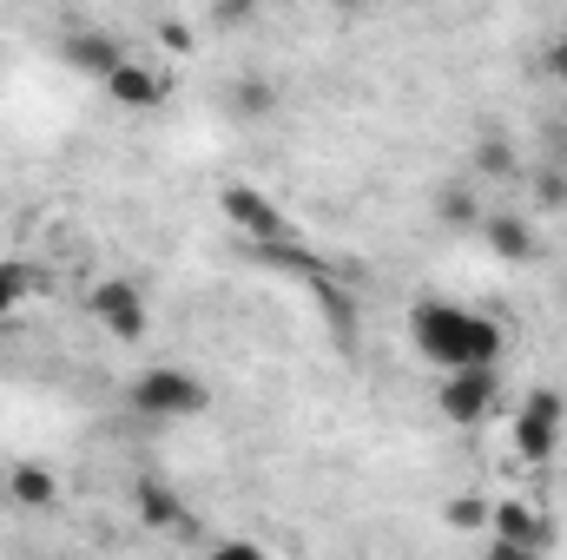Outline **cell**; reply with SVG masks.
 <instances>
[{
  "label": "cell",
  "mask_w": 567,
  "mask_h": 560,
  "mask_svg": "<svg viewBox=\"0 0 567 560\" xmlns=\"http://www.w3.org/2000/svg\"><path fill=\"white\" fill-rule=\"evenodd\" d=\"M205 560H265V548H251V541H218Z\"/></svg>",
  "instance_id": "cell-19"
},
{
  "label": "cell",
  "mask_w": 567,
  "mask_h": 560,
  "mask_svg": "<svg viewBox=\"0 0 567 560\" xmlns=\"http://www.w3.org/2000/svg\"><path fill=\"white\" fill-rule=\"evenodd\" d=\"M488 560H542V554H522V548H502V541H488Z\"/></svg>",
  "instance_id": "cell-22"
},
{
  "label": "cell",
  "mask_w": 567,
  "mask_h": 560,
  "mask_svg": "<svg viewBox=\"0 0 567 560\" xmlns=\"http://www.w3.org/2000/svg\"><path fill=\"white\" fill-rule=\"evenodd\" d=\"M218 211H225V218H231L251 245H284V238H290L284 211L265 198V191H258V185H225V191H218Z\"/></svg>",
  "instance_id": "cell-7"
},
{
  "label": "cell",
  "mask_w": 567,
  "mask_h": 560,
  "mask_svg": "<svg viewBox=\"0 0 567 560\" xmlns=\"http://www.w3.org/2000/svg\"><path fill=\"white\" fill-rule=\"evenodd\" d=\"M410 343L442 376H455V370H502V350H508L495 317H482L468 303H449V297L410 303Z\"/></svg>",
  "instance_id": "cell-1"
},
{
  "label": "cell",
  "mask_w": 567,
  "mask_h": 560,
  "mask_svg": "<svg viewBox=\"0 0 567 560\" xmlns=\"http://www.w3.org/2000/svg\"><path fill=\"white\" fill-rule=\"evenodd\" d=\"M495 403H502V370H455L435 383V409L455 428H482L495 416Z\"/></svg>",
  "instance_id": "cell-5"
},
{
  "label": "cell",
  "mask_w": 567,
  "mask_h": 560,
  "mask_svg": "<svg viewBox=\"0 0 567 560\" xmlns=\"http://www.w3.org/2000/svg\"><path fill=\"white\" fill-rule=\"evenodd\" d=\"M488 541L522 548V554H548L555 548V521L535 501H488Z\"/></svg>",
  "instance_id": "cell-6"
},
{
  "label": "cell",
  "mask_w": 567,
  "mask_h": 560,
  "mask_svg": "<svg viewBox=\"0 0 567 560\" xmlns=\"http://www.w3.org/2000/svg\"><path fill=\"white\" fill-rule=\"evenodd\" d=\"M7 495H13L20 508H53V501H60V481H53L47 462H13V468H7Z\"/></svg>",
  "instance_id": "cell-12"
},
{
  "label": "cell",
  "mask_w": 567,
  "mask_h": 560,
  "mask_svg": "<svg viewBox=\"0 0 567 560\" xmlns=\"http://www.w3.org/2000/svg\"><path fill=\"white\" fill-rule=\"evenodd\" d=\"M475 172L515 178V145H508V139H482V145H475Z\"/></svg>",
  "instance_id": "cell-17"
},
{
  "label": "cell",
  "mask_w": 567,
  "mask_h": 560,
  "mask_svg": "<svg viewBox=\"0 0 567 560\" xmlns=\"http://www.w3.org/2000/svg\"><path fill=\"white\" fill-rule=\"evenodd\" d=\"M535 198H542V211H561V205H567V172L548 165V172L535 178Z\"/></svg>",
  "instance_id": "cell-18"
},
{
  "label": "cell",
  "mask_w": 567,
  "mask_h": 560,
  "mask_svg": "<svg viewBox=\"0 0 567 560\" xmlns=\"http://www.w3.org/2000/svg\"><path fill=\"white\" fill-rule=\"evenodd\" d=\"M482 245L495 251V265H535L542 258V238H535V225L522 218V211H482Z\"/></svg>",
  "instance_id": "cell-8"
},
{
  "label": "cell",
  "mask_w": 567,
  "mask_h": 560,
  "mask_svg": "<svg viewBox=\"0 0 567 560\" xmlns=\"http://www.w3.org/2000/svg\"><path fill=\"white\" fill-rule=\"evenodd\" d=\"M212 20H218V27H245V20H251V7H218Z\"/></svg>",
  "instance_id": "cell-21"
},
{
  "label": "cell",
  "mask_w": 567,
  "mask_h": 560,
  "mask_svg": "<svg viewBox=\"0 0 567 560\" xmlns=\"http://www.w3.org/2000/svg\"><path fill=\"white\" fill-rule=\"evenodd\" d=\"M86 317L113 336V343H140L145 323H152V310H145V290L133 278H100L86 290Z\"/></svg>",
  "instance_id": "cell-4"
},
{
  "label": "cell",
  "mask_w": 567,
  "mask_h": 560,
  "mask_svg": "<svg viewBox=\"0 0 567 560\" xmlns=\"http://www.w3.org/2000/svg\"><path fill=\"white\" fill-rule=\"evenodd\" d=\"M442 521H449L455 535H482V528H488V501L462 495V501H449V508H442Z\"/></svg>",
  "instance_id": "cell-16"
},
{
  "label": "cell",
  "mask_w": 567,
  "mask_h": 560,
  "mask_svg": "<svg viewBox=\"0 0 567 560\" xmlns=\"http://www.w3.org/2000/svg\"><path fill=\"white\" fill-rule=\"evenodd\" d=\"M542 66H548V80H561V86H567V33L548 46V53H542Z\"/></svg>",
  "instance_id": "cell-20"
},
{
  "label": "cell",
  "mask_w": 567,
  "mask_h": 560,
  "mask_svg": "<svg viewBox=\"0 0 567 560\" xmlns=\"http://www.w3.org/2000/svg\"><path fill=\"white\" fill-rule=\"evenodd\" d=\"M508 435H515V455L528 462V468H548L555 455H561V435H567V403L548 390V383H535L522 403H515V422H508Z\"/></svg>",
  "instance_id": "cell-3"
},
{
  "label": "cell",
  "mask_w": 567,
  "mask_h": 560,
  "mask_svg": "<svg viewBox=\"0 0 567 560\" xmlns=\"http://www.w3.org/2000/svg\"><path fill=\"white\" fill-rule=\"evenodd\" d=\"M66 60H73L80 73H93V80L106 86V80H113V66L126 60V46H120L113 33H93V27H73V33H66Z\"/></svg>",
  "instance_id": "cell-10"
},
{
  "label": "cell",
  "mask_w": 567,
  "mask_h": 560,
  "mask_svg": "<svg viewBox=\"0 0 567 560\" xmlns=\"http://www.w3.org/2000/svg\"><path fill=\"white\" fill-rule=\"evenodd\" d=\"M205 403H212V390L185 363H152V370H140L126 383V409L145 422H192V416H205Z\"/></svg>",
  "instance_id": "cell-2"
},
{
  "label": "cell",
  "mask_w": 567,
  "mask_h": 560,
  "mask_svg": "<svg viewBox=\"0 0 567 560\" xmlns=\"http://www.w3.org/2000/svg\"><path fill=\"white\" fill-rule=\"evenodd\" d=\"M435 218L462 231V225H482V205H475V191H468V185H449V191L435 198Z\"/></svg>",
  "instance_id": "cell-15"
},
{
  "label": "cell",
  "mask_w": 567,
  "mask_h": 560,
  "mask_svg": "<svg viewBox=\"0 0 567 560\" xmlns=\"http://www.w3.org/2000/svg\"><path fill=\"white\" fill-rule=\"evenodd\" d=\"M106 93H113V106H126V113H152V106L165 100V80H158L145 60L126 53V60L113 66V80H106Z\"/></svg>",
  "instance_id": "cell-9"
},
{
  "label": "cell",
  "mask_w": 567,
  "mask_h": 560,
  "mask_svg": "<svg viewBox=\"0 0 567 560\" xmlns=\"http://www.w3.org/2000/svg\"><path fill=\"white\" fill-rule=\"evenodd\" d=\"M271 106H278V86L271 80H238L231 86V113L238 120H271Z\"/></svg>",
  "instance_id": "cell-13"
},
{
  "label": "cell",
  "mask_w": 567,
  "mask_h": 560,
  "mask_svg": "<svg viewBox=\"0 0 567 560\" xmlns=\"http://www.w3.org/2000/svg\"><path fill=\"white\" fill-rule=\"evenodd\" d=\"M27 297H33V271L20 258H0V317H13Z\"/></svg>",
  "instance_id": "cell-14"
},
{
  "label": "cell",
  "mask_w": 567,
  "mask_h": 560,
  "mask_svg": "<svg viewBox=\"0 0 567 560\" xmlns=\"http://www.w3.org/2000/svg\"><path fill=\"white\" fill-rule=\"evenodd\" d=\"M140 521L145 528H158V535H192V528H198L192 508H185L165 481H140Z\"/></svg>",
  "instance_id": "cell-11"
}]
</instances>
